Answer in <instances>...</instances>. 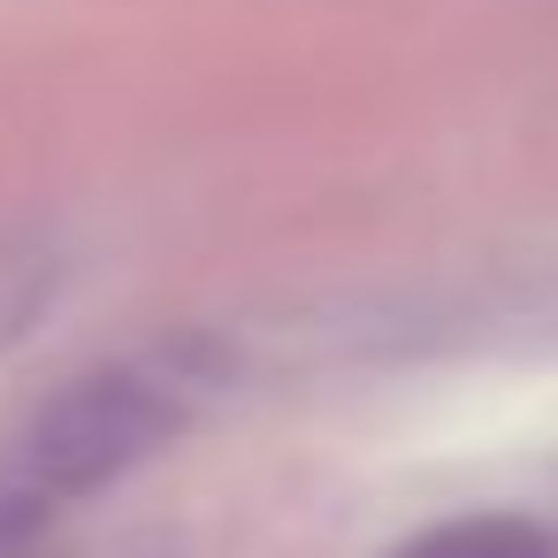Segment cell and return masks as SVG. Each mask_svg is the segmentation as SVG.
<instances>
[{
	"instance_id": "cell-1",
	"label": "cell",
	"mask_w": 558,
	"mask_h": 558,
	"mask_svg": "<svg viewBox=\"0 0 558 558\" xmlns=\"http://www.w3.org/2000/svg\"><path fill=\"white\" fill-rule=\"evenodd\" d=\"M207 398V367L192 352H131L70 375L32 421L0 444V558L32 550L54 520L116 489L146 466Z\"/></svg>"
},
{
	"instance_id": "cell-2",
	"label": "cell",
	"mask_w": 558,
	"mask_h": 558,
	"mask_svg": "<svg viewBox=\"0 0 558 558\" xmlns=\"http://www.w3.org/2000/svg\"><path fill=\"white\" fill-rule=\"evenodd\" d=\"M398 558H558L543 527L527 520H505V512H482V520H451V527H428L421 543H405Z\"/></svg>"
}]
</instances>
